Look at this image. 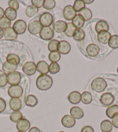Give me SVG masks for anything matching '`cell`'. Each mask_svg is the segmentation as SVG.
Wrapping results in <instances>:
<instances>
[{"label": "cell", "mask_w": 118, "mask_h": 132, "mask_svg": "<svg viewBox=\"0 0 118 132\" xmlns=\"http://www.w3.org/2000/svg\"><path fill=\"white\" fill-rule=\"evenodd\" d=\"M53 79L48 75H41L36 80V86L40 90L46 91L52 87Z\"/></svg>", "instance_id": "1"}, {"label": "cell", "mask_w": 118, "mask_h": 132, "mask_svg": "<svg viewBox=\"0 0 118 132\" xmlns=\"http://www.w3.org/2000/svg\"><path fill=\"white\" fill-rule=\"evenodd\" d=\"M107 86L105 79L102 77H96L92 81L91 88L95 92L101 93L105 90Z\"/></svg>", "instance_id": "2"}, {"label": "cell", "mask_w": 118, "mask_h": 132, "mask_svg": "<svg viewBox=\"0 0 118 132\" xmlns=\"http://www.w3.org/2000/svg\"><path fill=\"white\" fill-rule=\"evenodd\" d=\"M54 21L53 15L49 12H44L40 15L39 22L42 27H50Z\"/></svg>", "instance_id": "3"}, {"label": "cell", "mask_w": 118, "mask_h": 132, "mask_svg": "<svg viewBox=\"0 0 118 132\" xmlns=\"http://www.w3.org/2000/svg\"><path fill=\"white\" fill-rule=\"evenodd\" d=\"M22 80V76L20 73L17 71L9 73L7 75L8 83L11 86L19 85Z\"/></svg>", "instance_id": "4"}, {"label": "cell", "mask_w": 118, "mask_h": 132, "mask_svg": "<svg viewBox=\"0 0 118 132\" xmlns=\"http://www.w3.org/2000/svg\"><path fill=\"white\" fill-rule=\"evenodd\" d=\"M54 35V31L51 27H43L40 33L41 38L45 41H51L53 38Z\"/></svg>", "instance_id": "5"}, {"label": "cell", "mask_w": 118, "mask_h": 132, "mask_svg": "<svg viewBox=\"0 0 118 132\" xmlns=\"http://www.w3.org/2000/svg\"><path fill=\"white\" fill-rule=\"evenodd\" d=\"M8 95L11 98H19L21 97L23 93V90L19 85L11 86L8 90Z\"/></svg>", "instance_id": "6"}, {"label": "cell", "mask_w": 118, "mask_h": 132, "mask_svg": "<svg viewBox=\"0 0 118 132\" xmlns=\"http://www.w3.org/2000/svg\"><path fill=\"white\" fill-rule=\"evenodd\" d=\"M42 28L43 27L39 21L33 20L28 24L27 26V29H28V32L31 35H37L38 34H40Z\"/></svg>", "instance_id": "7"}, {"label": "cell", "mask_w": 118, "mask_h": 132, "mask_svg": "<svg viewBox=\"0 0 118 132\" xmlns=\"http://www.w3.org/2000/svg\"><path fill=\"white\" fill-rule=\"evenodd\" d=\"M23 72L27 76H32L37 72V67L34 62L28 61L24 63L22 68Z\"/></svg>", "instance_id": "8"}, {"label": "cell", "mask_w": 118, "mask_h": 132, "mask_svg": "<svg viewBox=\"0 0 118 132\" xmlns=\"http://www.w3.org/2000/svg\"><path fill=\"white\" fill-rule=\"evenodd\" d=\"M115 101V97L112 93H105L102 94L100 99L101 104L104 106H110Z\"/></svg>", "instance_id": "9"}, {"label": "cell", "mask_w": 118, "mask_h": 132, "mask_svg": "<svg viewBox=\"0 0 118 132\" xmlns=\"http://www.w3.org/2000/svg\"><path fill=\"white\" fill-rule=\"evenodd\" d=\"M13 29L17 35H22L26 32L27 29V23L23 20L19 19L13 24Z\"/></svg>", "instance_id": "10"}, {"label": "cell", "mask_w": 118, "mask_h": 132, "mask_svg": "<svg viewBox=\"0 0 118 132\" xmlns=\"http://www.w3.org/2000/svg\"><path fill=\"white\" fill-rule=\"evenodd\" d=\"M71 51V45L70 43L65 40L59 42L57 47V51L60 54L67 55Z\"/></svg>", "instance_id": "11"}, {"label": "cell", "mask_w": 118, "mask_h": 132, "mask_svg": "<svg viewBox=\"0 0 118 132\" xmlns=\"http://www.w3.org/2000/svg\"><path fill=\"white\" fill-rule=\"evenodd\" d=\"M63 16L67 20H72L76 15V12L72 5H67L63 10Z\"/></svg>", "instance_id": "12"}, {"label": "cell", "mask_w": 118, "mask_h": 132, "mask_svg": "<svg viewBox=\"0 0 118 132\" xmlns=\"http://www.w3.org/2000/svg\"><path fill=\"white\" fill-rule=\"evenodd\" d=\"M86 51L88 56L91 57H95L99 54L100 49L98 45L92 43L87 45L86 48Z\"/></svg>", "instance_id": "13"}, {"label": "cell", "mask_w": 118, "mask_h": 132, "mask_svg": "<svg viewBox=\"0 0 118 132\" xmlns=\"http://www.w3.org/2000/svg\"><path fill=\"white\" fill-rule=\"evenodd\" d=\"M62 124L64 127L66 128H71L75 125V119L70 115H65L62 118Z\"/></svg>", "instance_id": "14"}, {"label": "cell", "mask_w": 118, "mask_h": 132, "mask_svg": "<svg viewBox=\"0 0 118 132\" xmlns=\"http://www.w3.org/2000/svg\"><path fill=\"white\" fill-rule=\"evenodd\" d=\"M30 122L27 119H23L20 120L16 124V128L18 131L26 132L28 131L30 128Z\"/></svg>", "instance_id": "15"}, {"label": "cell", "mask_w": 118, "mask_h": 132, "mask_svg": "<svg viewBox=\"0 0 118 132\" xmlns=\"http://www.w3.org/2000/svg\"><path fill=\"white\" fill-rule=\"evenodd\" d=\"M111 37V35L108 31H101L97 34V40L103 44H108Z\"/></svg>", "instance_id": "16"}, {"label": "cell", "mask_w": 118, "mask_h": 132, "mask_svg": "<svg viewBox=\"0 0 118 132\" xmlns=\"http://www.w3.org/2000/svg\"><path fill=\"white\" fill-rule=\"evenodd\" d=\"M70 115H71L74 119H80L84 116V112L82 109L79 106H73L70 109Z\"/></svg>", "instance_id": "17"}, {"label": "cell", "mask_w": 118, "mask_h": 132, "mask_svg": "<svg viewBox=\"0 0 118 132\" xmlns=\"http://www.w3.org/2000/svg\"><path fill=\"white\" fill-rule=\"evenodd\" d=\"M68 100L72 104H78L81 101V94L77 91H74L68 95Z\"/></svg>", "instance_id": "18"}, {"label": "cell", "mask_w": 118, "mask_h": 132, "mask_svg": "<svg viewBox=\"0 0 118 132\" xmlns=\"http://www.w3.org/2000/svg\"><path fill=\"white\" fill-rule=\"evenodd\" d=\"M67 23L63 20H57L53 24V30L57 33H62L65 31L67 28Z\"/></svg>", "instance_id": "19"}, {"label": "cell", "mask_w": 118, "mask_h": 132, "mask_svg": "<svg viewBox=\"0 0 118 132\" xmlns=\"http://www.w3.org/2000/svg\"><path fill=\"white\" fill-rule=\"evenodd\" d=\"M37 71L41 75H47L49 72V65L45 61H40L36 65Z\"/></svg>", "instance_id": "20"}, {"label": "cell", "mask_w": 118, "mask_h": 132, "mask_svg": "<svg viewBox=\"0 0 118 132\" xmlns=\"http://www.w3.org/2000/svg\"><path fill=\"white\" fill-rule=\"evenodd\" d=\"M17 36L18 35L17 33L16 32L14 29H13V28H11V27L5 29V30H4V37L7 40H15L17 38Z\"/></svg>", "instance_id": "21"}, {"label": "cell", "mask_w": 118, "mask_h": 132, "mask_svg": "<svg viewBox=\"0 0 118 132\" xmlns=\"http://www.w3.org/2000/svg\"><path fill=\"white\" fill-rule=\"evenodd\" d=\"M9 106L13 111H19L22 106L21 100L19 98H12L9 101Z\"/></svg>", "instance_id": "22"}, {"label": "cell", "mask_w": 118, "mask_h": 132, "mask_svg": "<svg viewBox=\"0 0 118 132\" xmlns=\"http://www.w3.org/2000/svg\"><path fill=\"white\" fill-rule=\"evenodd\" d=\"M110 29V26L106 20H100L96 23L95 26V30L96 32L99 33L101 31H108Z\"/></svg>", "instance_id": "23"}, {"label": "cell", "mask_w": 118, "mask_h": 132, "mask_svg": "<svg viewBox=\"0 0 118 132\" xmlns=\"http://www.w3.org/2000/svg\"><path fill=\"white\" fill-rule=\"evenodd\" d=\"M106 117L112 119L115 116L118 115V105H112L106 109L105 111Z\"/></svg>", "instance_id": "24"}, {"label": "cell", "mask_w": 118, "mask_h": 132, "mask_svg": "<svg viewBox=\"0 0 118 132\" xmlns=\"http://www.w3.org/2000/svg\"><path fill=\"white\" fill-rule=\"evenodd\" d=\"M72 24L75 27L76 29H81L85 24V20L81 15H76L72 20Z\"/></svg>", "instance_id": "25"}, {"label": "cell", "mask_w": 118, "mask_h": 132, "mask_svg": "<svg viewBox=\"0 0 118 132\" xmlns=\"http://www.w3.org/2000/svg\"><path fill=\"white\" fill-rule=\"evenodd\" d=\"M38 103V100L37 97L34 95L30 94L27 97L25 104L27 106L30 107H34Z\"/></svg>", "instance_id": "26"}, {"label": "cell", "mask_w": 118, "mask_h": 132, "mask_svg": "<svg viewBox=\"0 0 118 132\" xmlns=\"http://www.w3.org/2000/svg\"><path fill=\"white\" fill-rule=\"evenodd\" d=\"M113 129L112 122L109 120H104L100 123V129L103 132H110Z\"/></svg>", "instance_id": "27"}, {"label": "cell", "mask_w": 118, "mask_h": 132, "mask_svg": "<svg viewBox=\"0 0 118 132\" xmlns=\"http://www.w3.org/2000/svg\"><path fill=\"white\" fill-rule=\"evenodd\" d=\"M79 15L83 18L85 22L88 21L92 18V11L87 8H85L82 10H81L80 12H79Z\"/></svg>", "instance_id": "28"}, {"label": "cell", "mask_w": 118, "mask_h": 132, "mask_svg": "<svg viewBox=\"0 0 118 132\" xmlns=\"http://www.w3.org/2000/svg\"><path fill=\"white\" fill-rule=\"evenodd\" d=\"M6 60L8 62L15 65H17L20 61L19 56L17 54L13 53L9 54L7 56H6Z\"/></svg>", "instance_id": "29"}, {"label": "cell", "mask_w": 118, "mask_h": 132, "mask_svg": "<svg viewBox=\"0 0 118 132\" xmlns=\"http://www.w3.org/2000/svg\"><path fill=\"white\" fill-rule=\"evenodd\" d=\"M93 100V97L92 94L88 92H83L81 94V101L84 104L87 105L92 102Z\"/></svg>", "instance_id": "30"}, {"label": "cell", "mask_w": 118, "mask_h": 132, "mask_svg": "<svg viewBox=\"0 0 118 132\" xmlns=\"http://www.w3.org/2000/svg\"><path fill=\"white\" fill-rule=\"evenodd\" d=\"M5 15L9 20H14L17 18V11L10 7L7 8L5 11Z\"/></svg>", "instance_id": "31"}, {"label": "cell", "mask_w": 118, "mask_h": 132, "mask_svg": "<svg viewBox=\"0 0 118 132\" xmlns=\"http://www.w3.org/2000/svg\"><path fill=\"white\" fill-rule=\"evenodd\" d=\"M2 68H3V70L4 72L9 73L16 71V70L17 68V65L11 64V63L8 62L7 61H6L3 63Z\"/></svg>", "instance_id": "32"}, {"label": "cell", "mask_w": 118, "mask_h": 132, "mask_svg": "<svg viewBox=\"0 0 118 132\" xmlns=\"http://www.w3.org/2000/svg\"><path fill=\"white\" fill-rule=\"evenodd\" d=\"M76 29L75 27L72 24V23L69 22L68 23H67V28L64 31V33L67 37H73V36L74 35L75 32L76 31Z\"/></svg>", "instance_id": "33"}, {"label": "cell", "mask_w": 118, "mask_h": 132, "mask_svg": "<svg viewBox=\"0 0 118 132\" xmlns=\"http://www.w3.org/2000/svg\"><path fill=\"white\" fill-rule=\"evenodd\" d=\"M85 32L83 29H76V31L75 32L73 36V38L75 40L77 41V42H81V41L83 40L84 38H85Z\"/></svg>", "instance_id": "34"}, {"label": "cell", "mask_w": 118, "mask_h": 132, "mask_svg": "<svg viewBox=\"0 0 118 132\" xmlns=\"http://www.w3.org/2000/svg\"><path fill=\"white\" fill-rule=\"evenodd\" d=\"M39 10L33 5H29L26 10V15L28 18H32L38 12Z\"/></svg>", "instance_id": "35"}, {"label": "cell", "mask_w": 118, "mask_h": 132, "mask_svg": "<svg viewBox=\"0 0 118 132\" xmlns=\"http://www.w3.org/2000/svg\"><path fill=\"white\" fill-rule=\"evenodd\" d=\"M109 47L112 49L118 48V35H115L111 36L110 40L108 42Z\"/></svg>", "instance_id": "36"}, {"label": "cell", "mask_w": 118, "mask_h": 132, "mask_svg": "<svg viewBox=\"0 0 118 132\" xmlns=\"http://www.w3.org/2000/svg\"><path fill=\"white\" fill-rule=\"evenodd\" d=\"M23 119L22 113L20 111H14L10 115V119L14 123H17L20 120Z\"/></svg>", "instance_id": "37"}, {"label": "cell", "mask_w": 118, "mask_h": 132, "mask_svg": "<svg viewBox=\"0 0 118 132\" xmlns=\"http://www.w3.org/2000/svg\"><path fill=\"white\" fill-rule=\"evenodd\" d=\"M48 57L51 62H57L60 60L61 54L57 51L50 52Z\"/></svg>", "instance_id": "38"}, {"label": "cell", "mask_w": 118, "mask_h": 132, "mask_svg": "<svg viewBox=\"0 0 118 132\" xmlns=\"http://www.w3.org/2000/svg\"><path fill=\"white\" fill-rule=\"evenodd\" d=\"M73 7L76 12H79L86 8V4L83 2V0H75L74 1Z\"/></svg>", "instance_id": "39"}, {"label": "cell", "mask_w": 118, "mask_h": 132, "mask_svg": "<svg viewBox=\"0 0 118 132\" xmlns=\"http://www.w3.org/2000/svg\"><path fill=\"white\" fill-rule=\"evenodd\" d=\"M60 67L57 62H51L49 65V72L51 74H56L59 72Z\"/></svg>", "instance_id": "40"}, {"label": "cell", "mask_w": 118, "mask_h": 132, "mask_svg": "<svg viewBox=\"0 0 118 132\" xmlns=\"http://www.w3.org/2000/svg\"><path fill=\"white\" fill-rule=\"evenodd\" d=\"M11 25V21L6 17H3L0 19V28L3 30H5V29L10 28Z\"/></svg>", "instance_id": "41"}, {"label": "cell", "mask_w": 118, "mask_h": 132, "mask_svg": "<svg viewBox=\"0 0 118 132\" xmlns=\"http://www.w3.org/2000/svg\"><path fill=\"white\" fill-rule=\"evenodd\" d=\"M59 42L57 40L52 39L50 41L48 44V50L50 52L57 51Z\"/></svg>", "instance_id": "42"}, {"label": "cell", "mask_w": 118, "mask_h": 132, "mask_svg": "<svg viewBox=\"0 0 118 132\" xmlns=\"http://www.w3.org/2000/svg\"><path fill=\"white\" fill-rule=\"evenodd\" d=\"M56 1L54 0H44L43 7L47 10H51L55 7Z\"/></svg>", "instance_id": "43"}, {"label": "cell", "mask_w": 118, "mask_h": 132, "mask_svg": "<svg viewBox=\"0 0 118 132\" xmlns=\"http://www.w3.org/2000/svg\"><path fill=\"white\" fill-rule=\"evenodd\" d=\"M7 83V75L4 71L0 70V87H5Z\"/></svg>", "instance_id": "44"}, {"label": "cell", "mask_w": 118, "mask_h": 132, "mask_svg": "<svg viewBox=\"0 0 118 132\" xmlns=\"http://www.w3.org/2000/svg\"><path fill=\"white\" fill-rule=\"evenodd\" d=\"M9 7L13 8L16 11L18 10L19 8V3L16 0H10L8 1Z\"/></svg>", "instance_id": "45"}, {"label": "cell", "mask_w": 118, "mask_h": 132, "mask_svg": "<svg viewBox=\"0 0 118 132\" xmlns=\"http://www.w3.org/2000/svg\"><path fill=\"white\" fill-rule=\"evenodd\" d=\"M44 0H31L32 5L35 6L36 8H41L44 5Z\"/></svg>", "instance_id": "46"}, {"label": "cell", "mask_w": 118, "mask_h": 132, "mask_svg": "<svg viewBox=\"0 0 118 132\" xmlns=\"http://www.w3.org/2000/svg\"><path fill=\"white\" fill-rule=\"evenodd\" d=\"M6 104L5 100L2 98H0V113L3 112L5 110Z\"/></svg>", "instance_id": "47"}, {"label": "cell", "mask_w": 118, "mask_h": 132, "mask_svg": "<svg viewBox=\"0 0 118 132\" xmlns=\"http://www.w3.org/2000/svg\"><path fill=\"white\" fill-rule=\"evenodd\" d=\"M81 132H94V131L92 126H85L81 129Z\"/></svg>", "instance_id": "48"}, {"label": "cell", "mask_w": 118, "mask_h": 132, "mask_svg": "<svg viewBox=\"0 0 118 132\" xmlns=\"http://www.w3.org/2000/svg\"><path fill=\"white\" fill-rule=\"evenodd\" d=\"M112 123L113 126H114L115 128L118 129V115L115 116L112 119Z\"/></svg>", "instance_id": "49"}, {"label": "cell", "mask_w": 118, "mask_h": 132, "mask_svg": "<svg viewBox=\"0 0 118 132\" xmlns=\"http://www.w3.org/2000/svg\"><path fill=\"white\" fill-rule=\"evenodd\" d=\"M28 132H41L40 130L37 127H31V129H30Z\"/></svg>", "instance_id": "50"}, {"label": "cell", "mask_w": 118, "mask_h": 132, "mask_svg": "<svg viewBox=\"0 0 118 132\" xmlns=\"http://www.w3.org/2000/svg\"><path fill=\"white\" fill-rule=\"evenodd\" d=\"M4 15H5V11L3 8L0 7V19L4 17Z\"/></svg>", "instance_id": "51"}, {"label": "cell", "mask_w": 118, "mask_h": 132, "mask_svg": "<svg viewBox=\"0 0 118 132\" xmlns=\"http://www.w3.org/2000/svg\"><path fill=\"white\" fill-rule=\"evenodd\" d=\"M4 31L3 29H2L1 28H0V40L4 37Z\"/></svg>", "instance_id": "52"}, {"label": "cell", "mask_w": 118, "mask_h": 132, "mask_svg": "<svg viewBox=\"0 0 118 132\" xmlns=\"http://www.w3.org/2000/svg\"><path fill=\"white\" fill-rule=\"evenodd\" d=\"M83 2L85 3V4H92L94 2V0H90V1H88V0H83Z\"/></svg>", "instance_id": "53"}, {"label": "cell", "mask_w": 118, "mask_h": 132, "mask_svg": "<svg viewBox=\"0 0 118 132\" xmlns=\"http://www.w3.org/2000/svg\"><path fill=\"white\" fill-rule=\"evenodd\" d=\"M117 73H118V67L117 68Z\"/></svg>", "instance_id": "54"}, {"label": "cell", "mask_w": 118, "mask_h": 132, "mask_svg": "<svg viewBox=\"0 0 118 132\" xmlns=\"http://www.w3.org/2000/svg\"><path fill=\"white\" fill-rule=\"evenodd\" d=\"M58 132H64V131H58Z\"/></svg>", "instance_id": "55"}, {"label": "cell", "mask_w": 118, "mask_h": 132, "mask_svg": "<svg viewBox=\"0 0 118 132\" xmlns=\"http://www.w3.org/2000/svg\"><path fill=\"white\" fill-rule=\"evenodd\" d=\"M17 132H23V131H17Z\"/></svg>", "instance_id": "56"}, {"label": "cell", "mask_w": 118, "mask_h": 132, "mask_svg": "<svg viewBox=\"0 0 118 132\" xmlns=\"http://www.w3.org/2000/svg\"><path fill=\"white\" fill-rule=\"evenodd\" d=\"M110 132H113V131H110Z\"/></svg>", "instance_id": "57"}]
</instances>
